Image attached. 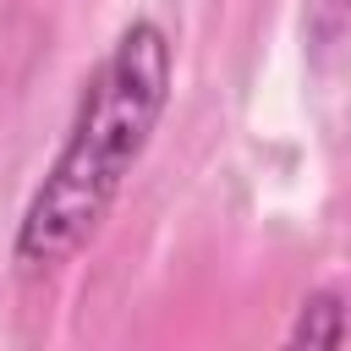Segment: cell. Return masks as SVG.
Returning a JSON list of instances; mask_svg holds the SVG:
<instances>
[{
  "instance_id": "cell-1",
  "label": "cell",
  "mask_w": 351,
  "mask_h": 351,
  "mask_svg": "<svg viewBox=\"0 0 351 351\" xmlns=\"http://www.w3.org/2000/svg\"><path fill=\"white\" fill-rule=\"evenodd\" d=\"M170 77H176L170 33L148 16L126 22L110 55L93 66L77 115L66 126V143L22 208L11 241L22 274H49L88 247V236L104 225L110 203L121 197L126 176L154 143V126L170 104Z\"/></svg>"
},
{
  "instance_id": "cell-2",
  "label": "cell",
  "mask_w": 351,
  "mask_h": 351,
  "mask_svg": "<svg viewBox=\"0 0 351 351\" xmlns=\"http://www.w3.org/2000/svg\"><path fill=\"white\" fill-rule=\"evenodd\" d=\"M346 340V307L340 291H313L291 324V346H340Z\"/></svg>"
},
{
  "instance_id": "cell-3",
  "label": "cell",
  "mask_w": 351,
  "mask_h": 351,
  "mask_svg": "<svg viewBox=\"0 0 351 351\" xmlns=\"http://www.w3.org/2000/svg\"><path fill=\"white\" fill-rule=\"evenodd\" d=\"M307 38H313V55L329 60L346 38V0H307Z\"/></svg>"
}]
</instances>
